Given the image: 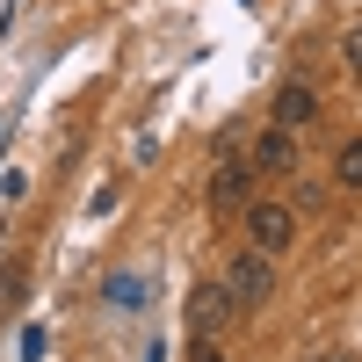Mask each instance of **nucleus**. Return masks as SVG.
<instances>
[{
    "mask_svg": "<svg viewBox=\"0 0 362 362\" xmlns=\"http://www.w3.org/2000/svg\"><path fill=\"white\" fill-rule=\"evenodd\" d=\"M247 160H254V174H297V138L276 124V131H261V138H254V153H247Z\"/></svg>",
    "mask_w": 362,
    "mask_h": 362,
    "instance_id": "5",
    "label": "nucleus"
},
{
    "mask_svg": "<svg viewBox=\"0 0 362 362\" xmlns=\"http://www.w3.org/2000/svg\"><path fill=\"white\" fill-rule=\"evenodd\" d=\"M15 297H22V268H8V276H0V312H8Z\"/></svg>",
    "mask_w": 362,
    "mask_h": 362,
    "instance_id": "8",
    "label": "nucleus"
},
{
    "mask_svg": "<svg viewBox=\"0 0 362 362\" xmlns=\"http://www.w3.org/2000/svg\"><path fill=\"white\" fill-rule=\"evenodd\" d=\"M334 181H341V189H362V138H348L334 153Z\"/></svg>",
    "mask_w": 362,
    "mask_h": 362,
    "instance_id": "7",
    "label": "nucleus"
},
{
    "mask_svg": "<svg viewBox=\"0 0 362 362\" xmlns=\"http://www.w3.org/2000/svg\"><path fill=\"white\" fill-rule=\"evenodd\" d=\"M0 138H8V116H0Z\"/></svg>",
    "mask_w": 362,
    "mask_h": 362,
    "instance_id": "11",
    "label": "nucleus"
},
{
    "mask_svg": "<svg viewBox=\"0 0 362 362\" xmlns=\"http://www.w3.org/2000/svg\"><path fill=\"white\" fill-rule=\"evenodd\" d=\"M312 116H319V95H312L305 80H283V87H276V124H283V131H305Z\"/></svg>",
    "mask_w": 362,
    "mask_h": 362,
    "instance_id": "6",
    "label": "nucleus"
},
{
    "mask_svg": "<svg viewBox=\"0 0 362 362\" xmlns=\"http://www.w3.org/2000/svg\"><path fill=\"white\" fill-rule=\"evenodd\" d=\"M225 290H232V305H239V312H261L268 297H276V254L247 247V254L225 268Z\"/></svg>",
    "mask_w": 362,
    "mask_h": 362,
    "instance_id": "1",
    "label": "nucleus"
},
{
    "mask_svg": "<svg viewBox=\"0 0 362 362\" xmlns=\"http://www.w3.org/2000/svg\"><path fill=\"white\" fill-rule=\"evenodd\" d=\"M247 239L261 254H290L297 247V210L290 203H247Z\"/></svg>",
    "mask_w": 362,
    "mask_h": 362,
    "instance_id": "2",
    "label": "nucleus"
},
{
    "mask_svg": "<svg viewBox=\"0 0 362 362\" xmlns=\"http://www.w3.org/2000/svg\"><path fill=\"white\" fill-rule=\"evenodd\" d=\"M341 51H348V66H355V73H362V22H355V29H348V44H341Z\"/></svg>",
    "mask_w": 362,
    "mask_h": 362,
    "instance_id": "9",
    "label": "nucleus"
},
{
    "mask_svg": "<svg viewBox=\"0 0 362 362\" xmlns=\"http://www.w3.org/2000/svg\"><path fill=\"white\" fill-rule=\"evenodd\" d=\"M189 362H225V348H218V341H196V355H189Z\"/></svg>",
    "mask_w": 362,
    "mask_h": 362,
    "instance_id": "10",
    "label": "nucleus"
},
{
    "mask_svg": "<svg viewBox=\"0 0 362 362\" xmlns=\"http://www.w3.org/2000/svg\"><path fill=\"white\" fill-rule=\"evenodd\" d=\"M232 312H239V305H232L225 283H196V290H189V334H196V341H218V326H225Z\"/></svg>",
    "mask_w": 362,
    "mask_h": 362,
    "instance_id": "3",
    "label": "nucleus"
},
{
    "mask_svg": "<svg viewBox=\"0 0 362 362\" xmlns=\"http://www.w3.org/2000/svg\"><path fill=\"white\" fill-rule=\"evenodd\" d=\"M254 203V160H218L210 174V210H247Z\"/></svg>",
    "mask_w": 362,
    "mask_h": 362,
    "instance_id": "4",
    "label": "nucleus"
}]
</instances>
